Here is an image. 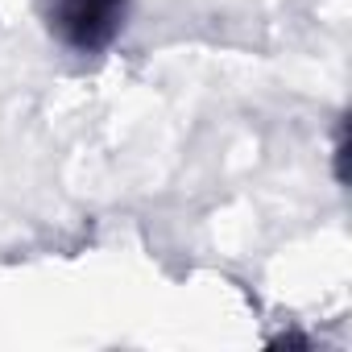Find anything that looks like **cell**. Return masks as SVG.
<instances>
[{"mask_svg": "<svg viewBox=\"0 0 352 352\" xmlns=\"http://www.w3.org/2000/svg\"><path fill=\"white\" fill-rule=\"evenodd\" d=\"M129 0H54L50 25L79 54H100L124 25Z\"/></svg>", "mask_w": 352, "mask_h": 352, "instance_id": "cell-1", "label": "cell"}]
</instances>
